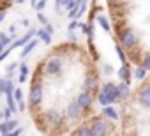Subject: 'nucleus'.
<instances>
[{"label": "nucleus", "instance_id": "nucleus-1", "mask_svg": "<svg viewBox=\"0 0 150 136\" xmlns=\"http://www.w3.org/2000/svg\"><path fill=\"white\" fill-rule=\"evenodd\" d=\"M90 129H92V134H96V136H104V134L110 132V124H108V120L94 118L92 124H90Z\"/></svg>", "mask_w": 150, "mask_h": 136}, {"label": "nucleus", "instance_id": "nucleus-2", "mask_svg": "<svg viewBox=\"0 0 150 136\" xmlns=\"http://www.w3.org/2000/svg\"><path fill=\"white\" fill-rule=\"evenodd\" d=\"M62 67H64V62L60 58H57V57L48 58V62H46V73L51 74V76H57V74H60Z\"/></svg>", "mask_w": 150, "mask_h": 136}, {"label": "nucleus", "instance_id": "nucleus-3", "mask_svg": "<svg viewBox=\"0 0 150 136\" xmlns=\"http://www.w3.org/2000/svg\"><path fill=\"white\" fill-rule=\"evenodd\" d=\"M101 92L113 103V101H118L120 99V94H118V87L115 85V83H104L103 85V89H101Z\"/></svg>", "mask_w": 150, "mask_h": 136}, {"label": "nucleus", "instance_id": "nucleus-4", "mask_svg": "<svg viewBox=\"0 0 150 136\" xmlns=\"http://www.w3.org/2000/svg\"><path fill=\"white\" fill-rule=\"evenodd\" d=\"M44 120H46V125H50V127H55V125H60V122H62V115H60V111L58 110H48L46 111V115H44Z\"/></svg>", "mask_w": 150, "mask_h": 136}, {"label": "nucleus", "instance_id": "nucleus-5", "mask_svg": "<svg viewBox=\"0 0 150 136\" xmlns=\"http://www.w3.org/2000/svg\"><path fill=\"white\" fill-rule=\"evenodd\" d=\"M120 41L125 48H134L138 39H136V34L131 32V30H120Z\"/></svg>", "mask_w": 150, "mask_h": 136}, {"label": "nucleus", "instance_id": "nucleus-6", "mask_svg": "<svg viewBox=\"0 0 150 136\" xmlns=\"http://www.w3.org/2000/svg\"><path fill=\"white\" fill-rule=\"evenodd\" d=\"M65 115H67L71 120H78V118L81 117V106H80L76 101L69 103V104H67V108H65Z\"/></svg>", "mask_w": 150, "mask_h": 136}, {"label": "nucleus", "instance_id": "nucleus-7", "mask_svg": "<svg viewBox=\"0 0 150 136\" xmlns=\"http://www.w3.org/2000/svg\"><path fill=\"white\" fill-rule=\"evenodd\" d=\"M28 101H30V104H34V106H35V104H41V101H42V87H41V85H34V87H32Z\"/></svg>", "mask_w": 150, "mask_h": 136}, {"label": "nucleus", "instance_id": "nucleus-8", "mask_svg": "<svg viewBox=\"0 0 150 136\" xmlns=\"http://www.w3.org/2000/svg\"><path fill=\"white\" fill-rule=\"evenodd\" d=\"M32 37H35V30H28L25 35H21L20 39H16V41L11 44V50H14V48H23V46H25Z\"/></svg>", "mask_w": 150, "mask_h": 136}, {"label": "nucleus", "instance_id": "nucleus-9", "mask_svg": "<svg viewBox=\"0 0 150 136\" xmlns=\"http://www.w3.org/2000/svg\"><path fill=\"white\" fill-rule=\"evenodd\" d=\"M14 127H18V122L13 118H6V122L0 124V134H11Z\"/></svg>", "mask_w": 150, "mask_h": 136}, {"label": "nucleus", "instance_id": "nucleus-10", "mask_svg": "<svg viewBox=\"0 0 150 136\" xmlns=\"http://www.w3.org/2000/svg\"><path fill=\"white\" fill-rule=\"evenodd\" d=\"M76 103L81 106V110H87V108H90V104H92V97H90V92H81V94L78 96Z\"/></svg>", "mask_w": 150, "mask_h": 136}, {"label": "nucleus", "instance_id": "nucleus-11", "mask_svg": "<svg viewBox=\"0 0 150 136\" xmlns=\"http://www.w3.org/2000/svg\"><path fill=\"white\" fill-rule=\"evenodd\" d=\"M138 103H139L143 108H150V89H143V90L138 94Z\"/></svg>", "mask_w": 150, "mask_h": 136}, {"label": "nucleus", "instance_id": "nucleus-12", "mask_svg": "<svg viewBox=\"0 0 150 136\" xmlns=\"http://www.w3.org/2000/svg\"><path fill=\"white\" fill-rule=\"evenodd\" d=\"M118 76H120L122 81L131 83V69H129V64H127V62H124L122 69H118Z\"/></svg>", "mask_w": 150, "mask_h": 136}, {"label": "nucleus", "instance_id": "nucleus-13", "mask_svg": "<svg viewBox=\"0 0 150 136\" xmlns=\"http://www.w3.org/2000/svg\"><path fill=\"white\" fill-rule=\"evenodd\" d=\"M35 46H37V39H34V37H32V39H30V41H28V42H27V44L23 46V50H21V55H20V57H21V58L28 57V55L32 53V50H34Z\"/></svg>", "mask_w": 150, "mask_h": 136}, {"label": "nucleus", "instance_id": "nucleus-14", "mask_svg": "<svg viewBox=\"0 0 150 136\" xmlns=\"http://www.w3.org/2000/svg\"><path fill=\"white\" fill-rule=\"evenodd\" d=\"M103 117H106V118H110V120H117V118H118V113H117V110H115L113 106L106 104V106L103 108Z\"/></svg>", "mask_w": 150, "mask_h": 136}, {"label": "nucleus", "instance_id": "nucleus-15", "mask_svg": "<svg viewBox=\"0 0 150 136\" xmlns=\"http://www.w3.org/2000/svg\"><path fill=\"white\" fill-rule=\"evenodd\" d=\"M35 37H39L44 44H50V42H51V34H50L46 28H39V30H35Z\"/></svg>", "mask_w": 150, "mask_h": 136}, {"label": "nucleus", "instance_id": "nucleus-16", "mask_svg": "<svg viewBox=\"0 0 150 136\" xmlns=\"http://www.w3.org/2000/svg\"><path fill=\"white\" fill-rule=\"evenodd\" d=\"M117 87H118L120 99H127V97H129V94H131V90H129V83L122 81V83H120V85H117Z\"/></svg>", "mask_w": 150, "mask_h": 136}, {"label": "nucleus", "instance_id": "nucleus-17", "mask_svg": "<svg viewBox=\"0 0 150 136\" xmlns=\"http://www.w3.org/2000/svg\"><path fill=\"white\" fill-rule=\"evenodd\" d=\"M27 76H28V65H27V64H21V65H20V76H18V81H20V83H25Z\"/></svg>", "mask_w": 150, "mask_h": 136}, {"label": "nucleus", "instance_id": "nucleus-18", "mask_svg": "<svg viewBox=\"0 0 150 136\" xmlns=\"http://www.w3.org/2000/svg\"><path fill=\"white\" fill-rule=\"evenodd\" d=\"M74 134H78V136H94L90 125H81V127H78L76 131H74Z\"/></svg>", "mask_w": 150, "mask_h": 136}, {"label": "nucleus", "instance_id": "nucleus-19", "mask_svg": "<svg viewBox=\"0 0 150 136\" xmlns=\"http://www.w3.org/2000/svg\"><path fill=\"white\" fill-rule=\"evenodd\" d=\"M83 87H85V92H92V90L97 87V80L90 76V78H87V80H85V85H83Z\"/></svg>", "mask_w": 150, "mask_h": 136}, {"label": "nucleus", "instance_id": "nucleus-20", "mask_svg": "<svg viewBox=\"0 0 150 136\" xmlns=\"http://www.w3.org/2000/svg\"><path fill=\"white\" fill-rule=\"evenodd\" d=\"M97 21H99V25L103 27V30H106V32H110V30H111V25H110V21H108V18H106V16H103V14H101V16L97 18Z\"/></svg>", "mask_w": 150, "mask_h": 136}, {"label": "nucleus", "instance_id": "nucleus-21", "mask_svg": "<svg viewBox=\"0 0 150 136\" xmlns=\"http://www.w3.org/2000/svg\"><path fill=\"white\" fill-rule=\"evenodd\" d=\"M67 16L71 18V20H74V18H80L81 14H80V4H76L71 11H67Z\"/></svg>", "mask_w": 150, "mask_h": 136}, {"label": "nucleus", "instance_id": "nucleus-22", "mask_svg": "<svg viewBox=\"0 0 150 136\" xmlns=\"http://www.w3.org/2000/svg\"><path fill=\"white\" fill-rule=\"evenodd\" d=\"M145 74H146V69H145L143 65H141V67H136V71H134V78H136V80H143Z\"/></svg>", "mask_w": 150, "mask_h": 136}, {"label": "nucleus", "instance_id": "nucleus-23", "mask_svg": "<svg viewBox=\"0 0 150 136\" xmlns=\"http://www.w3.org/2000/svg\"><path fill=\"white\" fill-rule=\"evenodd\" d=\"M115 51H117V55H118V58H120V62L124 64V62H127V58H125V51L120 48V44H117L115 46Z\"/></svg>", "mask_w": 150, "mask_h": 136}, {"label": "nucleus", "instance_id": "nucleus-24", "mask_svg": "<svg viewBox=\"0 0 150 136\" xmlns=\"http://www.w3.org/2000/svg\"><path fill=\"white\" fill-rule=\"evenodd\" d=\"M11 41H13V37H11V35H7L6 32H2V34H0V42H2L4 46H7Z\"/></svg>", "mask_w": 150, "mask_h": 136}, {"label": "nucleus", "instance_id": "nucleus-25", "mask_svg": "<svg viewBox=\"0 0 150 136\" xmlns=\"http://www.w3.org/2000/svg\"><path fill=\"white\" fill-rule=\"evenodd\" d=\"M11 92H14V83L9 80H6V87H4V94H11Z\"/></svg>", "mask_w": 150, "mask_h": 136}, {"label": "nucleus", "instance_id": "nucleus-26", "mask_svg": "<svg viewBox=\"0 0 150 136\" xmlns=\"http://www.w3.org/2000/svg\"><path fill=\"white\" fill-rule=\"evenodd\" d=\"M103 73H104V74H108V76H111V74L115 73V71H113V65L104 64V65H103Z\"/></svg>", "mask_w": 150, "mask_h": 136}, {"label": "nucleus", "instance_id": "nucleus-27", "mask_svg": "<svg viewBox=\"0 0 150 136\" xmlns=\"http://www.w3.org/2000/svg\"><path fill=\"white\" fill-rule=\"evenodd\" d=\"M13 94H14L16 103H21V101H23V92H21L20 89H14V92H13Z\"/></svg>", "mask_w": 150, "mask_h": 136}, {"label": "nucleus", "instance_id": "nucleus-28", "mask_svg": "<svg viewBox=\"0 0 150 136\" xmlns=\"http://www.w3.org/2000/svg\"><path fill=\"white\" fill-rule=\"evenodd\" d=\"M97 101H99V103H101L103 106H106V104H110V103H111V101H110V99H108V97H106V96L103 94V92L99 94V97H97Z\"/></svg>", "mask_w": 150, "mask_h": 136}, {"label": "nucleus", "instance_id": "nucleus-29", "mask_svg": "<svg viewBox=\"0 0 150 136\" xmlns=\"http://www.w3.org/2000/svg\"><path fill=\"white\" fill-rule=\"evenodd\" d=\"M74 6H76V0H65V4H64V9H65V11H71Z\"/></svg>", "mask_w": 150, "mask_h": 136}, {"label": "nucleus", "instance_id": "nucleus-30", "mask_svg": "<svg viewBox=\"0 0 150 136\" xmlns=\"http://www.w3.org/2000/svg\"><path fill=\"white\" fill-rule=\"evenodd\" d=\"M16 67H18V64H16V62H13V64H9V65H7V76H9V78H11V74L16 71Z\"/></svg>", "mask_w": 150, "mask_h": 136}, {"label": "nucleus", "instance_id": "nucleus-31", "mask_svg": "<svg viewBox=\"0 0 150 136\" xmlns=\"http://www.w3.org/2000/svg\"><path fill=\"white\" fill-rule=\"evenodd\" d=\"M78 27H80V21H78V20H76V18H74V20H72V21H71V23H69V27H67V28H69V30H72V32H74V30H76V28H78Z\"/></svg>", "mask_w": 150, "mask_h": 136}, {"label": "nucleus", "instance_id": "nucleus-32", "mask_svg": "<svg viewBox=\"0 0 150 136\" xmlns=\"http://www.w3.org/2000/svg\"><path fill=\"white\" fill-rule=\"evenodd\" d=\"M143 67H145L146 71H150V53L145 55V58H143Z\"/></svg>", "mask_w": 150, "mask_h": 136}, {"label": "nucleus", "instance_id": "nucleus-33", "mask_svg": "<svg viewBox=\"0 0 150 136\" xmlns=\"http://www.w3.org/2000/svg\"><path fill=\"white\" fill-rule=\"evenodd\" d=\"M37 20H39V21H41L42 25H46V23H48V20H46V16H44V14H42L41 11H37Z\"/></svg>", "mask_w": 150, "mask_h": 136}, {"label": "nucleus", "instance_id": "nucleus-34", "mask_svg": "<svg viewBox=\"0 0 150 136\" xmlns=\"http://www.w3.org/2000/svg\"><path fill=\"white\" fill-rule=\"evenodd\" d=\"M2 115H4V118H11V117H13V110L7 106V108L4 110V113H2Z\"/></svg>", "mask_w": 150, "mask_h": 136}, {"label": "nucleus", "instance_id": "nucleus-35", "mask_svg": "<svg viewBox=\"0 0 150 136\" xmlns=\"http://www.w3.org/2000/svg\"><path fill=\"white\" fill-rule=\"evenodd\" d=\"M44 7H46V0H39L37 6H35V9H37V11H42Z\"/></svg>", "mask_w": 150, "mask_h": 136}, {"label": "nucleus", "instance_id": "nucleus-36", "mask_svg": "<svg viewBox=\"0 0 150 136\" xmlns=\"http://www.w3.org/2000/svg\"><path fill=\"white\" fill-rule=\"evenodd\" d=\"M21 132H23V127H14L11 134H13V136H18V134H21Z\"/></svg>", "mask_w": 150, "mask_h": 136}, {"label": "nucleus", "instance_id": "nucleus-37", "mask_svg": "<svg viewBox=\"0 0 150 136\" xmlns=\"http://www.w3.org/2000/svg\"><path fill=\"white\" fill-rule=\"evenodd\" d=\"M4 87H6V80H2V78H0V96L4 94Z\"/></svg>", "mask_w": 150, "mask_h": 136}, {"label": "nucleus", "instance_id": "nucleus-38", "mask_svg": "<svg viewBox=\"0 0 150 136\" xmlns=\"http://www.w3.org/2000/svg\"><path fill=\"white\" fill-rule=\"evenodd\" d=\"M14 34H16V25H11V27H9V35L13 37Z\"/></svg>", "mask_w": 150, "mask_h": 136}, {"label": "nucleus", "instance_id": "nucleus-39", "mask_svg": "<svg viewBox=\"0 0 150 136\" xmlns=\"http://www.w3.org/2000/svg\"><path fill=\"white\" fill-rule=\"evenodd\" d=\"M44 28H46V30H48L50 34H53V32H55V30H53V27H51L50 23H46V25H44Z\"/></svg>", "mask_w": 150, "mask_h": 136}, {"label": "nucleus", "instance_id": "nucleus-40", "mask_svg": "<svg viewBox=\"0 0 150 136\" xmlns=\"http://www.w3.org/2000/svg\"><path fill=\"white\" fill-rule=\"evenodd\" d=\"M67 35H69V39H71V41H76V35L72 34V30H69V32H67Z\"/></svg>", "mask_w": 150, "mask_h": 136}, {"label": "nucleus", "instance_id": "nucleus-41", "mask_svg": "<svg viewBox=\"0 0 150 136\" xmlns=\"http://www.w3.org/2000/svg\"><path fill=\"white\" fill-rule=\"evenodd\" d=\"M21 25H23V27H28V25H30V21H28V20H21Z\"/></svg>", "mask_w": 150, "mask_h": 136}, {"label": "nucleus", "instance_id": "nucleus-42", "mask_svg": "<svg viewBox=\"0 0 150 136\" xmlns=\"http://www.w3.org/2000/svg\"><path fill=\"white\" fill-rule=\"evenodd\" d=\"M4 18H6V13H4V11H0V21H4Z\"/></svg>", "mask_w": 150, "mask_h": 136}, {"label": "nucleus", "instance_id": "nucleus-43", "mask_svg": "<svg viewBox=\"0 0 150 136\" xmlns=\"http://www.w3.org/2000/svg\"><path fill=\"white\" fill-rule=\"evenodd\" d=\"M30 6H32V7L35 9V6H37V0H30Z\"/></svg>", "mask_w": 150, "mask_h": 136}, {"label": "nucleus", "instance_id": "nucleus-44", "mask_svg": "<svg viewBox=\"0 0 150 136\" xmlns=\"http://www.w3.org/2000/svg\"><path fill=\"white\" fill-rule=\"evenodd\" d=\"M27 0H16V4H25Z\"/></svg>", "mask_w": 150, "mask_h": 136}]
</instances>
